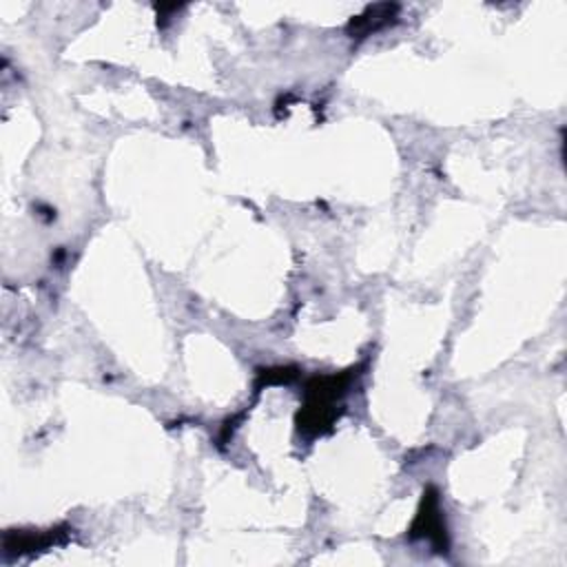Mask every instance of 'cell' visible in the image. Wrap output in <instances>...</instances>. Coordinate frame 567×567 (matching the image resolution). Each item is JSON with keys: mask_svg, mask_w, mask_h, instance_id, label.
I'll return each mask as SVG.
<instances>
[{"mask_svg": "<svg viewBox=\"0 0 567 567\" xmlns=\"http://www.w3.org/2000/svg\"><path fill=\"white\" fill-rule=\"evenodd\" d=\"M350 372L343 377H317L310 381L306 390V405H303V416L299 414V427L319 432L321 425H328L334 416L332 408L337 399L346 392V385L350 381Z\"/></svg>", "mask_w": 567, "mask_h": 567, "instance_id": "cell-1", "label": "cell"}]
</instances>
